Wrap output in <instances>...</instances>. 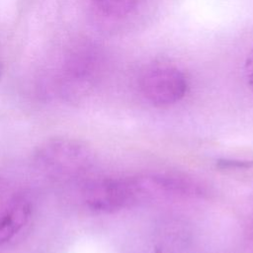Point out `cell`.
Instances as JSON below:
<instances>
[{
  "label": "cell",
  "instance_id": "cell-1",
  "mask_svg": "<svg viewBox=\"0 0 253 253\" xmlns=\"http://www.w3.org/2000/svg\"><path fill=\"white\" fill-rule=\"evenodd\" d=\"M34 158L38 169L45 176L67 181L84 174L92 156L84 143L62 136L43 141L37 148Z\"/></svg>",
  "mask_w": 253,
  "mask_h": 253
},
{
  "label": "cell",
  "instance_id": "cell-2",
  "mask_svg": "<svg viewBox=\"0 0 253 253\" xmlns=\"http://www.w3.org/2000/svg\"><path fill=\"white\" fill-rule=\"evenodd\" d=\"M150 193L145 178L104 177L88 181L82 188V200L95 212L111 213L135 205Z\"/></svg>",
  "mask_w": 253,
  "mask_h": 253
},
{
  "label": "cell",
  "instance_id": "cell-3",
  "mask_svg": "<svg viewBox=\"0 0 253 253\" xmlns=\"http://www.w3.org/2000/svg\"><path fill=\"white\" fill-rule=\"evenodd\" d=\"M138 86L143 98L157 107L181 101L188 91V80L177 67L169 64L148 66L140 75Z\"/></svg>",
  "mask_w": 253,
  "mask_h": 253
},
{
  "label": "cell",
  "instance_id": "cell-4",
  "mask_svg": "<svg viewBox=\"0 0 253 253\" xmlns=\"http://www.w3.org/2000/svg\"><path fill=\"white\" fill-rule=\"evenodd\" d=\"M32 205L23 197H15L0 206V246L6 245L28 225Z\"/></svg>",
  "mask_w": 253,
  "mask_h": 253
},
{
  "label": "cell",
  "instance_id": "cell-5",
  "mask_svg": "<svg viewBox=\"0 0 253 253\" xmlns=\"http://www.w3.org/2000/svg\"><path fill=\"white\" fill-rule=\"evenodd\" d=\"M138 0H92L95 9L107 18L118 19L127 16L136 7Z\"/></svg>",
  "mask_w": 253,
  "mask_h": 253
},
{
  "label": "cell",
  "instance_id": "cell-6",
  "mask_svg": "<svg viewBox=\"0 0 253 253\" xmlns=\"http://www.w3.org/2000/svg\"><path fill=\"white\" fill-rule=\"evenodd\" d=\"M217 165L220 168H250L253 166V161H244V160H232V159H222L217 162Z\"/></svg>",
  "mask_w": 253,
  "mask_h": 253
},
{
  "label": "cell",
  "instance_id": "cell-7",
  "mask_svg": "<svg viewBox=\"0 0 253 253\" xmlns=\"http://www.w3.org/2000/svg\"><path fill=\"white\" fill-rule=\"evenodd\" d=\"M244 74L248 86L253 91V46L248 52L244 63Z\"/></svg>",
  "mask_w": 253,
  "mask_h": 253
},
{
  "label": "cell",
  "instance_id": "cell-8",
  "mask_svg": "<svg viewBox=\"0 0 253 253\" xmlns=\"http://www.w3.org/2000/svg\"><path fill=\"white\" fill-rule=\"evenodd\" d=\"M2 74V62H1V58H0V77Z\"/></svg>",
  "mask_w": 253,
  "mask_h": 253
}]
</instances>
